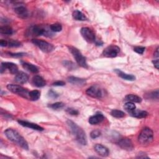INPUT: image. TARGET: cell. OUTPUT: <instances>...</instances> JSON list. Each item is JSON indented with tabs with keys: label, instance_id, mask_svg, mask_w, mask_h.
<instances>
[{
	"label": "cell",
	"instance_id": "1",
	"mask_svg": "<svg viewBox=\"0 0 159 159\" xmlns=\"http://www.w3.org/2000/svg\"><path fill=\"white\" fill-rule=\"evenodd\" d=\"M66 123L70 127V130L72 134L74 135L76 140L81 145H86L87 144V137L85 132L83 130V129L70 119L67 120Z\"/></svg>",
	"mask_w": 159,
	"mask_h": 159
},
{
	"label": "cell",
	"instance_id": "2",
	"mask_svg": "<svg viewBox=\"0 0 159 159\" xmlns=\"http://www.w3.org/2000/svg\"><path fill=\"white\" fill-rule=\"evenodd\" d=\"M4 134L6 137L13 143L20 146L25 150L29 149V146L25 139L20 135V134L12 129H7L4 131Z\"/></svg>",
	"mask_w": 159,
	"mask_h": 159
},
{
	"label": "cell",
	"instance_id": "3",
	"mask_svg": "<svg viewBox=\"0 0 159 159\" xmlns=\"http://www.w3.org/2000/svg\"><path fill=\"white\" fill-rule=\"evenodd\" d=\"M138 140L142 145H147L151 143L153 140V130L149 127H144L139 135Z\"/></svg>",
	"mask_w": 159,
	"mask_h": 159
},
{
	"label": "cell",
	"instance_id": "4",
	"mask_svg": "<svg viewBox=\"0 0 159 159\" xmlns=\"http://www.w3.org/2000/svg\"><path fill=\"white\" fill-rule=\"evenodd\" d=\"M30 34L32 35H44L45 37H51L53 35V32L50 29V27L47 25H36L30 28Z\"/></svg>",
	"mask_w": 159,
	"mask_h": 159
},
{
	"label": "cell",
	"instance_id": "5",
	"mask_svg": "<svg viewBox=\"0 0 159 159\" xmlns=\"http://www.w3.org/2000/svg\"><path fill=\"white\" fill-rule=\"evenodd\" d=\"M68 47L69 51L72 54L78 65H79L80 66L83 68H87L88 67V65L87 64L86 58L82 55L81 52L77 48L74 47L73 46H68Z\"/></svg>",
	"mask_w": 159,
	"mask_h": 159
},
{
	"label": "cell",
	"instance_id": "6",
	"mask_svg": "<svg viewBox=\"0 0 159 159\" xmlns=\"http://www.w3.org/2000/svg\"><path fill=\"white\" fill-rule=\"evenodd\" d=\"M7 88L11 92H12L14 94H16L24 98L29 99V91L27 90V89L24 88V87H22L20 85L9 84L7 85Z\"/></svg>",
	"mask_w": 159,
	"mask_h": 159
},
{
	"label": "cell",
	"instance_id": "7",
	"mask_svg": "<svg viewBox=\"0 0 159 159\" xmlns=\"http://www.w3.org/2000/svg\"><path fill=\"white\" fill-rule=\"evenodd\" d=\"M32 42L38 48H39L42 52L45 53L51 52L54 48V47L51 43L43 40L34 39L32 40Z\"/></svg>",
	"mask_w": 159,
	"mask_h": 159
},
{
	"label": "cell",
	"instance_id": "8",
	"mask_svg": "<svg viewBox=\"0 0 159 159\" xmlns=\"http://www.w3.org/2000/svg\"><path fill=\"white\" fill-rule=\"evenodd\" d=\"M81 34L84 39L89 43H94L96 42V35L94 32L89 27H82L80 30Z\"/></svg>",
	"mask_w": 159,
	"mask_h": 159
},
{
	"label": "cell",
	"instance_id": "9",
	"mask_svg": "<svg viewBox=\"0 0 159 159\" xmlns=\"http://www.w3.org/2000/svg\"><path fill=\"white\" fill-rule=\"evenodd\" d=\"M120 52V48L115 45H111L106 48L102 52V55L108 58H114L117 56Z\"/></svg>",
	"mask_w": 159,
	"mask_h": 159
},
{
	"label": "cell",
	"instance_id": "10",
	"mask_svg": "<svg viewBox=\"0 0 159 159\" xmlns=\"http://www.w3.org/2000/svg\"><path fill=\"white\" fill-rule=\"evenodd\" d=\"M86 93L88 96L94 98H97V99L101 98L104 94L103 91L102 90V89L96 85L92 86L88 88L86 91Z\"/></svg>",
	"mask_w": 159,
	"mask_h": 159
},
{
	"label": "cell",
	"instance_id": "11",
	"mask_svg": "<svg viewBox=\"0 0 159 159\" xmlns=\"http://www.w3.org/2000/svg\"><path fill=\"white\" fill-rule=\"evenodd\" d=\"M8 70L12 74H17L18 71L17 66L11 62H2L1 65V73H2L4 71Z\"/></svg>",
	"mask_w": 159,
	"mask_h": 159
},
{
	"label": "cell",
	"instance_id": "12",
	"mask_svg": "<svg viewBox=\"0 0 159 159\" xmlns=\"http://www.w3.org/2000/svg\"><path fill=\"white\" fill-rule=\"evenodd\" d=\"M117 144L121 148L127 151H131L134 148V145L132 140L128 138H122L120 139Z\"/></svg>",
	"mask_w": 159,
	"mask_h": 159
},
{
	"label": "cell",
	"instance_id": "13",
	"mask_svg": "<svg viewBox=\"0 0 159 159\" xmlns=\"http://www.w3.org/2000/svg\"><path fill=\"white\" fill-rule=\"evenodd\" d=\"M14 12L17 15L22 19H26L29 16V11L23 5H16L14 7Z\"/></svg>",
	"mask_w": 159,
	"mask_h": 159
},
{
	"label": "cell",
	"instance_id": "14",
	"mask_svg": "<svg viewBox=\"0 0 159 159\" xmlns=\"http://www.w3.org/2000/svg\"><path fill=\"white\" fill-rule=\"evenodd\" d=\"M17 122L22 126L28 127V128H30L33 130H38V131L43 130V128L42 127L40 126L39 125L37 124H34V123H32V122H30L25 121V120H18Z\"/></svg>",
	"mask_w": 159,
	"mask_h": 159
},
{
	"label": "cell",
	"instance_id": "15",
	"mask_svg": "<svg viewBox=\"0 0 159 159\" xmlns=\"http://www.w3.org/2000/svg\"><path fill=\"white\" fill-rule=\"evenodd\" d=\"M94 149L96 152L101 157H107L109 154V151L108 148L106 147L99 143L96 144L94 147Z\"/></svg>",
	"mask_w": 159,
	"mask_h": 159
},
{
	"label": "cell",
	"instance_id": "16",
	"mask_svg": "<svg viewBox=\"0 0 159 159\" xmlns=\"http://www.w3.org/2000/svg\"><path fill=\"white\" fill-rule=\"evenodd\" d=\"M104 119V116L102 113L98 112L95 114L94 115L91 116L89 119L88 122L91 125H96L99 123H101Z\"/></svg>",
	"mask_w": 159,
	"mask_h": 159
},
{
	"label": "cell",
	"instance_id": "17",
	"mask_svg": "<svg viewBox=\"0 0 159 159\" xmlns=\"http://www.w3.org/2000/svg\"><path fill=\"white\" fill-rule=\"evenodd\" d=\"M29 80V76L24 72L19 71L17 74H16V76L14 78V80L19 83V84H24L27 83Z\"/></svg>",
	"mask_w": 159,
	"mask_h": 159
},
{
	"label": "cell",
	"instance_id": "18",
	"mask_svg": "<svg viewBox=\"0 0 159 159\" xmlns=\"http://www.w3.org/2000/svg\"><path fill=\"white\" fill-rule=\"evenodd\" d=\"M32 83L34 86L39 88H41L45 86L46 81L41 76L35 75L32 78Z\"/></svg>",
	"mask_w": 159,
	"mask_h": 159
},
{
	"label": "cell",
	"instance_id": "19",
	"mask_svg": "<svg viewBox=\"0 0 159 159\" xmlns=\"http://www.w3.org/2000/svg\"><path fill=\"white\" fill-rule=\"evenodd\" d=\"M114 71L117 73V75L119 77H120L121 78H122L124 80H128V81H134L135 80V76L134 75H131V74L125 73L119 69H115Z\"/></svg>",
	"mask_w": 159,
	"mask_h": 159
},
{
	"label": "cell",
	"instance_id": "20",
	"mask_svg": "<svg viewBox=\"0 0 159 159\" xmlns=\"http://www.w3.org/2000/svg\"><path fill=\"white\" fill-rule=\"evenodd\" d=\"M68 81L73 84L78 86H83L86 84V80L83 78H78L75 76H69L68 78Z\"/></svg>",
	"mask_w": 159,
	"mask_h": 159
},
{
	"label": "cell",
	"instance_id": "21",
	"mask_svg": "<svg viewBox=\"0 0 159 159\" xmlns=\"http://www.w3.org/2000/svg\"><path fill=\"white\" fill-rule=\"evenodd\" d=\"M130 115L136 118H145L148 116V112L145 111H142L140 109H134L133 111L129 112Z\"/></svg>",
	"mask_w": 159,
	"mask_h": 159
},
{
	"label": "cell",
	"instance_id": "22",
	"mask_svg": "<svg viewBox=\"0 0 159 159\" xmlns=\"http://www.w3.org/2000/svg\"><path fill=\"white\" fill-rule=\"evenodd\" d=\"M22 66L24 69H25L26 70H27L31 73H37L39 72L38 68L33 64L27 63V62H22Z\"/></svg>",
	"mask_w": 159,
	"mask_h": 159
},
{
	"label": "cell",
	"instance_id": "23",
	"mask_svg": "<svg viewBox=\"0 0 159 159\" xmlns=\"http://www.w3.org/2000/svg\"><path fill=\"white\" fill-rule=\"evenodd\" d=\"M72 16H73V19L76 20L83 21V20H87V17H86V16L81 11H80L79 10L74 11L72 14Z\"/></svg>",
	"mask_w": 159,
	"mask_h": 159
},
{
	"label": "cell",
	"instance_id": "24",
	"mask_svg": "<svg viewBox=\"0 0 159 159\" xmlns=\"http://www.w3.org/2000/svg\"><path fill=\"white\" fill-rule=\"evenodd\" d=\"M125 100L129 102H132L139 103L142 102V98L139 96L134 94H129L125 96Z\"/></svg>",
	"mask_w": 159,
	"mask_h": 159
},
{
	"label": "cell",
	"instance_id": "25",
	"mask_svg": "<svg viewBox=\"0 0 159 159\" xmlns=\"http://www.w3.org/2000/svg\"><path fill=\"white\" fill-rule=\"evenodd\" d=\"M0 33L3 35H11L14 33L13 29L9 25H3L0 27Z\"/></svg>",
	"mask_w": 159,
	"mask_h": 159
},
{
	"label": "cell",
	"instance_id": "26",
	"mask_svg": "<svg viewBox=\"0 0 159 159\" xmlns=\"http://www.w3.org/2000/svg\"><path fill=\"white\" fill-rule=\"evenodd\" d=\"M29 99L32 101H37L40 97V92L39 90H32L29 91Z\"/></svg>",
	"mask_w": 159,
	"mask_h": 159
},
{
	"label": "cell",
	"instance_id": "27",
	"mask_svg": "<svg viewBox=\"0 0 159 159\" xmlns=\"http://www.w3.org/2000/svg\"><path fill=\"white\" fill-rule=\"evenodd\" d=\"M111 115L116 118H122L125 116V113L120 110L113 109L111 112Z\"/></svg>",
	"mask_w": 159,
	"mask_h": 159
},
{
	"label": "cell",
	"instance_id": "28",
	"mask_svg": "<svg viewBox=\"0 0 159 159\" xmlns=\"http://www.w3.org/2000/svg\"><path fill=\"white\" fill-rule=\"evenodd\" d=\"M48 106L52 109L58 110V109H62L65 106V104L62 102H57L53 104H50Z\"/></svg>",
	"mask_w": 159,
	"mask_h": 159
},
{
	"label": "cell",
	"instance_id": "29",
	"mask_svg": "<svg viewBox=\"0 0 159 159\" xmlns=\"http://www.w3.org/2000/svg\"><path fill=\"white\" fill-rule=\"evenodd\" d=\"M50 29L53 32H58L62 30V26L59 23H55L50 25Z\"/></svg>",
	"mask_w": 159,
	"mask_h": 159
},
{
	"label": "cell",
	"instance_id": "30",
	"mask_svg": "<svg viewBox=\"0 0 159 159\" xmlns=\"http://www.w3.org/2000/svg\"><path fill=\"white\" fill-rule=\"evenodd\" d=\"M145 98L147 99H158V90L157 89L155 91H152L150 93H148V94H147Z\"/></svg>",
	"mask_w": 159,
	"mask_h": 159
},
{
	"label": "cell",
	"instance_id": "31",
	"mask_svg": "<svg viewBox=\"0 0 159 159\" xmlns=\"http://www.w3.org/2000/svg\"><path fill=\"white\" fill-rule=\"evenodd\" d=\"M124 107V109L126 111H127L129 112L135 109V105L134 104V103L129 101H127V102H125Z\"/></svg>",
	"mask_w": 159,
	"mask_h": 159
},
{
	"label": "cell",
	"instance_id": "32",
	"mask_svg": "<svg viewBox=\"0 0 159 159\" xmlns=\"http://www.w3.org/2000/svg\"><path fill=\"white\" fill-rule=\"evenodd\" d=\"M22 45L21 43L17 40H10L7 41V46L10 47H19Z\"/></svg>",
	"mask_w": 159,
	"mask_h": 159
},
{
	"label": "cell",
	"instance_id": "33",
	"mask_svg": "<svg viewBox=\"0 0 159 159\" xmlns=\"http://www.w3.org/2000/svg\"><path fill=\"white\" fill-rule=\"evenodd\" d=\"M66 111L68 114L71 115V116H77L79 114V112L78 110L74 109V108H71V107H70V108H67L66 109Z\"/></svg>",
	"mask_w": 159,
	"mask_h": 159
},
{
	"label": "cell",
	"instance_id": "34",
	"mask_svg": "<svg viewBox=\"0 0 159 159\" xmlns=\"http://www.w3.org/2000/svg\"><path fill=\"white\" fill-rule=\"evenodd\" d=\"M101 135V132L98 130H93L90 134V136L92 139H96Z\"/></svg>",
	"mask_w": 159,
	"mask_h": 159
},
{
	"label": "cell",
	"instance_id": "35",
	"mask_svg": "<svg viewBox=\"0 0 159 159\" xmlns=\"http://www.w3.org/2000/svg\"><path fill=\"white\" fill-rule=\"evenodd\" d=\"M64 63V66H65L69 70H72L74 68H75V65L73 63H72L71 61H63Z\"/></svg>",
	"mask_w": 159,
	"mask_h": 159
},
{
	"label": "cell",
	"instance_id": "36",
	"mask_svg": "<svg viewBox=\"0 0 159 159\" xmlns=\"http://www.w3.org/2000/svg\"><path fill=\"white\" fill-rule=\"evenodd\" d=\"M58 93H57L55 91H54L53 90H52V89H50V90H49L48 91V97H50V98H58Z\"/></svg>",
	"mask_w": 159,
	"mask_h": 159
},
{
	"label": "cell",
	"instance_id": "37",
	"mask_svg": "<svg viewBox=\"0 0 159 159\" xmlns=\"http://www.w3.org/2000/svg\"><path fill=\"white\" fill-rule=\"evenodd\" d=\"M145 48L144 47H135L134 48V50L136 53L140 54V55L143 54V53L145 51Z\"/></svg>",
	"mask_w": 159,
	"mask_h": 159
},
{
	"label": "cell",
	"instance_id": "38",
	"mask_svg": "<svg viewBox=\"0 0 159 159\" xmlns=\"http://www.w3.org/2000/svg\"><path fill=\"white\" fill-rule=\"evenodd\" d=\"M7 54H8L9 56L11 57H16V58H17V57H23L24 55H25V53H11V52H7Z\"/></svg>",
	"mask_w": 159,
	"mask_h": 159
},
{
	"label": "cell",
	"instance_id": "39",
	"mask_svg": "<svg viewBox=\"0 0 159 159\" xmlns=\"http://www.w3.org/2000/svg\"><path fill=\"white\" fill-rule=\"evenodd\" d=\"M52 84L56 86H64L65 84V83L63 81H57L54 82Z\"/></svg>",
	"mask_w": 159,
	"mask_h": 159
},
{
	"label": "cell",
	"instance_id": "40",
	"mask_svg": "<svg viewBox=\"0 0 159 159\" xmlns=\"http://www.w3.org/2000/svg\"><path fill=\"white\" fill-rule=\"evenodd\" d=\"M0 45L1 47H6L7 46V41L6 40H1L0 41Z\"/></svg>",
	"mask_w": 159,
	"mask_h": 159
},
{
	"label": "cell",
	"instance_id": "41",
	"mask_svg": "<svg viewBox=\"0 0 159 159\" xmlns=\"http://www.w3.org/2000/svg\"><path fill=\"white\" fill-rule=\"evenodd\" d=\"M153 63L155 66V67L157 68V69H158V59H154V60H153Z\"/></svg>",
	"mask_w": 159,
	"mask_h": 159
},
{
	"label": "cell",
	"instance_id": "42",
	"mask_svg": "<svg viewBox=\"0 0 159 159\" xmlns=\"http://www.w3.org/2000/svg\"><path fill=\"white\" fill-rule=\"evenodd\" d=\"M158 48H157L154 53V58H155V59H158Z\"/></svg>",
	"mask_w": 159,
	"mask_h": 159
},
{
	"label": "cell",
	"instance_id": "43",
	"mask_svg": "<svg viewBox=\"0 0 159 159\" xmlns=\"http://www.w3.org/2000/svg\"><path fill=\"white\" fill-rule=\"evenodd\" d=\"M95 43H96V45H98V46H99V45H102V43H103L102 42L99 41V40H98V41H96V40Z\"/></svg>",
	"mask_w": 159,
	"mask_h": 159
}]
</instances>
